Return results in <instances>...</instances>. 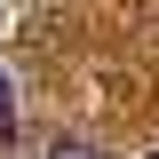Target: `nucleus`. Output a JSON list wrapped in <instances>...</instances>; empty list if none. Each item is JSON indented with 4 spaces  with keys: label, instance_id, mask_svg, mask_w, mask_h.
I'll use <instances>...</instances> for the list:
<instances>
[{
    "label": "nucleus",
    "instance_id": "nucleus-3",
    "mask_svg": "<svg viewBox=\"0 0 159 159\" xmlns=\"http://www.w3.org/2000/svg\"><path fill=\"white\" fill-rule=\"evenodd\" d=\"M151 159H159V151H151Z\"/></svg>",
    "mask_w": 159,
    "mask_h": 159
},
{
    "label": "nucleus",
    "instance_id": "nucleus-2",
    "mask_svg": "<svg viewBox=\"0 0 159 159\" xmlns=\"http://www.w3.org/2000/svg\"><path fill=\"white\" fill-rule=\"evenodd\" d=\"M48 159H103V151H96V143H56Z\"/></svg>",
    "mask_w": 159,
    "mask_h": 159
},
{
    "label": "nucleus",
    "instance_id": "nucleus-1",
    "mask_svg": "<svg viewBox=\"0 0 159 159\" xmlns=\"http://www.w3.org/2000/svg\"><path fill=\"white\" fill-rule=\"evenodd\" d=\"M16 135V88H8V72H0V143Z\"/></svg>",
    "mask_w": 159,
    "mask_h": 159
}]
</instances>
